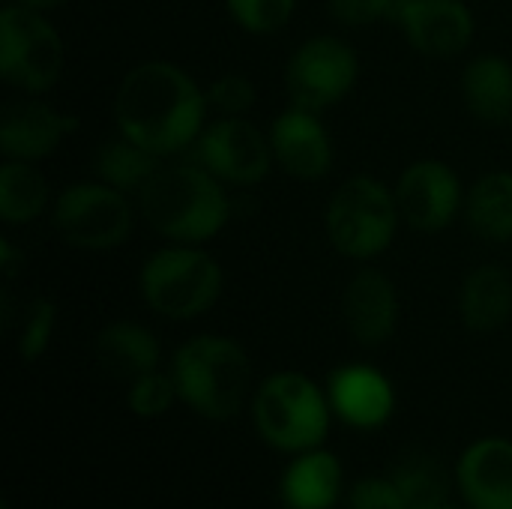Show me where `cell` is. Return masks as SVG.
I'll use <instances>...</instances> for the list:
<instances>
[{
    "label": "cell",
    "instance_id": "cell-1",
    "mask_svg": "<svg viewBox=\"0 0 512 509\" xmlns=\"http://www.w3.org/2000/svg\"><path fill=\"white\" fill-rule=\"evenodd\" d=\"M207 90L168 60H147L129 69L114 96L117 132L156 156L195 147L207 126Z\"/></svg>",
    "mask_w": 512,
    "mask_h": 509
},
{
    "label": "cell",
    "instance_id": "cell-2",
    "mask_svg": "<svg viewBox=\"0 0 512 509\" xmlns=\"http://www.w3.org/2000/svg\"><path fill=\"white\" fill-rule=\"evenodd\" d=\"M144 222L171 243H207L231 219V201L201 165H162L138 192Z\"/></svg>",
    "mask_w": 512,
    "mask_h": 509
},
{
    "label": "cell",
    "instance_id": "cell-31",
    "mask_svg": "<svg viewBox=\"0 0 512 509\" xmlns=\"http://www.w3.org/2000/svg\"><path fill=\"white\" fill-rule=\"evenodd\" d=\"M348 509H408V504L390 477H366L351 489Z\"/></svg>",
    "mask_w": 512,
    "mask_h": 509
},
{
    "label": "cell",
    "instance_id": "cell-29",
    "mask_svg": "<svg viewBox=\"0 0 512 509\" xmlns=\"http://www.w3.org/2000/svg\"><path fill=\"white\" fill-rule=\"evenodd\" d=\"M207 102L222 117H243L255 105V84L240 72H225L207 87Z\"/></svg>",
    "mask_w": 512,
    "mask_h": 509
},
{
    "label": "cell",
    "instance_id": "cell-28",
    "mask_svg": "<svg viewBox=\"0 0 512 509\" xmlns=\"http://www.w3.org/2000/svg\"><path fill=\"white\" fill-rule=\"evenodd\" d=\"M177 384L171 375L153 369L141 378H135L129 384V393H126V405L135 417H144V420H153V417H162L165 411H171V405L177 402Z\"/></svg>",
    "mask_w": 512,
    "mask_h": 509
},
{
    "label": "cell",
    "instance_id": "cell-8",
    "mask_svg": "<svg viewBox=\"0 0 512 509\" xmlns=\"http://www.w3.org/2000/svg\"><path fill=\"white\" fill-rule=\"evenodd\" d=\"M132 204L126 192L96 180L66 186L54 201L57 234L84 252H108L132 234Z\"/></svg>",
    "mask_w": 512,
    "mask_h": 509
},
{
    "label": "cell",
    "instance_id": "cell-6",
    "mask_svg": "<svg viewBox=\"0 0 512 509\" xmlns=\"http://www.w3.org/2000/svg\"><path fill=\"white\" fill-rule=\"evenodd\" d=\"M402 213L396 192L369 174L345 180L324 213L327 237L333 249L351 261H372L384 255L399 231Z\"/></svg>",
    "mask_w": 512,
    "mask_h": 509
},
{
    "label": "cell",
    "instance_id": "cell-11",
    "mask_svg": "<svg viewBox=\"0 0 512 509\" xmlns=\"http://www.w3.org/2000/svg\"><path fill=\"white\" fill-rule=\"evenodd\" d=\"M393 192L402 222L423 234L444 231L465 207L462 180L441 159H420L408 165Z\"/></svg>",
    "mask_w": 512,
    "mask_h": 509
},
{
    "label": "cell",
    "instance_id": "cell-21",
    "mask_svg": "<svg viewBox=\"0 0 512 509\" xmlns=\"http://www.w3.org/2000/svg\"><path fill=\"white\" fill-rule=\"evenodd\" d=\"M468 111L489 126L512 120V63L501 54H480L462 72Z\"/></svg>",
    "mask_w": 512,
    "mask_h": 509
},
{
    "label": "cell",
    "instance_id": "cell-4",
    "mask_svg": "<svg viewBox=\"0 0 512 509\" xmlns=\"http://www.w3.org/2000/svg\"><path fill=\"white\" fill-rule=\"evenodd\" d=\"M333 405L330 396L300 372L270 375L252 399L258 435L282 453H306L327 441Z\"/></svg>",
    "mask_w": 512,
    "mask_h": 509
},
{
    "label": "cell",
    "instance_id": "cell-7",
    "mask_svg": "<svg viewBox=\"0 0 512 509\" xmlns=\"http://www.w3.org/2000/svg\"><path fill=\"white\" fill-rule=\"evenodd\" d=\"M66 48L39 9L9 3L0 9V75L24 93H45L60 81Z\"/></svg>",
    "mask_w": 512,
    "mask_h": 509
},
{
    "label": "cell",
    "instance_id": "cell-5",
    "mask_svg": "<svg viewBox=\"0 0 512 509\" xmlns=\"http://www.w3.org/2000/svg\"><path fill=\"white\" fill-rule=\"evenodd\" d=\"M138 291L156 315L192 321L216 306L222 294V267L210 252L192 243L165 246L144 261Z\"/></svg>",
    "mask_w": 512,
    "mask_h": 509
},
{
    "label": "cell",
    "instance_id": "cell-25",
    "mask_svg": "<svg viewBox=\"0 0 512 509\" xmlns=\"http://www.w3.org/2000/svg\"><path fill=\"white\" fill-rule=\"evenodd\" d=\"M390 480L402 492L408 509H429L450 504V474L441 459L429 453H408L393 465Z\"/></svg>",
    "mask_w": 512,
    "mask_h": 509
},
{
    "label": "cell",
    "instance_id": "cell-27",
    "mask_svg": "<svg viewBox=\"0 0 512 509\" xmlns=\"http://www.w3.org/2000/svg\"><path fill=\"white\" fill-rule=\"evenodd\" d=\"M225 6H228V15L246 33L270 36V33H279L291 21L297 0H225Z\"/></svg>",
    "mask_w": 512,
    "mask_h": 509
},
{
    "label": "cell",
    "instance_id": "cell-23",
    "mask_svg": "<svg viewBox=\"0 0 512 509\" xmlns=\"http://www.w3.org/2000/svg\"><path fill=\"white\" fill-rule=\"evenodd\" d=\"M51 186L36 162L6 159L0 165V219L6 225H27L48 207Z\"/></svg>",
    "mask_w": 512,
    "mask_h": 509
},
{
    "label": "cell",
    "instance_id": "cell-15",
    "mask_svg": "<svg viewBox=\"0 0 512 509\" xmlns=\"http://www.w3.org/2000/svg\"><path fill=\"white\" fill-rule=\"evenodd\" d=\"M327 396L333 414L363 432L387 426L396 411V390L390 378L366 363H348L336 369L327 381Z\"/></svg>",
    "mask_w": 512,
    "mask_h": 509
},
{
    "label": "cell",
    "instance_id": "cell-24",
    "mask_svg": "<svg viewBox=\"0 0 512 509\" xmlns=\"http://www.w3.org/2000/svg\"><path fill=\"white\" fill-rule=\"evenodd\" d=\"M93 168H96V180H102L126 195L129 192L138 195L147 186V180L162 168V156L144 150L141 144L129 141L126 135H117L96 150Z\"/></svg>",
    "mask_w": 512,
    "mask_h": 509
},
{
    "label": "cell",
    "instance_id": "cell-26",
    "mask_svg": "<svg viewBox=\"0 0 512 509\" xmlns=\"http://www.w3.org/2000/svg\"><path fill=\"white\" fill-rule=\"evenodd\" d=\"M54 324H57V309L48 297L33 294L21 306L18 318H15V351L24 363H36L48 351Z\"/></svg>",
    "mask_w": 512,
    "mask_h": 509
},
{
    "label": "cell",
    "instance_id": "cell-12",
    "mask_svg": "<svg viewBox=\"0 0 512 509\" xmlns=\"http://www.w3.org/2000/svg\"><path fill=\"white\" fill-rule=\"evenodd\" d=\"M393 21L408 45L432 60H450L474 42V12L465 0H399Z\"/></svg>",
    "mask_w": 512,
    "mask_h": 509
},
{
    "label": "cell",
    "instance_id": "cell-17",
    "mask_svg": "<svg viewBox=\"0 0 512 509\" xmlns=\"http://www.w3.org/2000/svg\"><path fill=\"white\" fill-rule=\"evenodd\" d=\"M456 483L471 509H512V441L480 438L456 468Z\"/></svg>",
    "mask_w": 512,
    "mask_h": 509
},
{
    "label": "cell",
    "instance_id": "cell-35",
    "mask_svg": "<svg viewBox=\"0 0 512 509\" xmlns=\"http://www.w3.org/2000/svg\"><path fill=\"white\" fill-rule=\"evenodd\" d=\"M429 509H456V507H450V504H441V507H429Z\"/></svg>",
    "mask_w": 512,
    "mask_h": 509
},
{
    "label": "cell",
    "instance_id": "cell-16",
    "mask_svg": "<svg viewBox=\"0 0 512 509\" xmlns=\"http://www.w3.org/2000/svg\"><path fill=\"white\" fill-rule=\"evenodd\" d=\"M342 315L348 324V333L366 345L378 348L384 345L399 324V294L387 273L375 267H363L351 276L342 294Z\"/></svg>",
    "mask_w": 512,
    "mask_h": 509
},
{
    "label": "cell",
    "instance_id": "cell-14",
    "mask_svg": "<svg viewBox=\"0 0 512 509\" xmlns=\"http://www.w3.org/2000/svg\"><path fill=\"white\" fill-rule=\"evenodd\" d=\"M273 159L297 180H321L333 168V141L318 111L291 105L270 123Z\"/></svg>",
    "mask_w": 512,
    "mask_h": 509
},
{
    "label": "cell",
    "instance_id": "cell-20",
    "mask_svg": "<svg viewBox=\"0 0 512 509\" xmlns=\"http://www.w3.org/2000/svg\"><path fill=\"white\" fill-rule=\"evenodd\" d=\"M462 324L471 333H495L512 318V276L501 264L474 267L459 291Z\"/></svg>",
    "mask_w": 512,
    "mask_h": 509
},
{
    "label": "cell",
    "instance_id": "cell-34",
    "mask_svg": "<svg viewBox=\"0 0 512 509\" xmlns=\"http://www.w3.org/2000/svg\"><path fill=\"white\" fill-rule=\"evenodd\" d=\"M0 509H12V507H9V501H6V498L0 501Z\"/></svg>",
    "mask_w": 512,
    "mask_h": 509
},
{
    "label": "cell",
    "instance_id": "cell-22",
    "mask_svg": "<svg viewBox=\"0 0 512 509\" xmlns=\"http://www.w3.org/2000/svg\"><path fill=\"white\" fill-rule=\"evenodd\" d=\"M468 228L486 243L512 240V171L483 174L465 195Z\"/></svg>",
    "mask_w": 512,
    "mask_h": 509
},
{
    "label": "cell",
    "instance_id": "cell-32",
    "mask_svg": "<svg viewBox=\"0 0 512 509\" xmlns=\"http://www.w3.org/2000/svg\"><path fill=\"white\" fill-rule=\"evenodd\" d=\"M18 261H21V252L9 240H0V267H3L6 279H12L18 273Z\"/></svg>",
    "mask_w": 512,
    "mask_h": 509
},
{
    "label": "cell",
    "instance_id": "cell-13",
    "mask_svg": "<svg viewBox=\"0 0 512 509\" xmlns=\"http://www.w3.org/2000/svg\"><path fill=\"white\" fill-rule=\"evenodd\" d=\"M75 129L78 117L39 99H15L0 111V153L18 162H39Z\"/></svg>",
    "mask_w": 512,
    "mask_h": 509
},
{
    "label": "cell",
    "instance_id": "cell-10",
    "mask_svg": "<svg viewBox=\"0 0 512 509\" xmlns=\"http://www.w3.org/2000/svg\"><path fill=\"white\" fill-rule=\"evenodd\" d=\"M195 162L231 186H255L270 174L273 147L246 117H219L195 141Z\"/></svg>",
    "mask_w": 512,
    "mask_h": 509
},
{
    "label": "cell",
    "instance_id": "cell-3",
    "mask_svg": "<svg viewBox=\"0 0 512 509\" xmlns=\"http://www.w3.org/2000/svg\"><path fill=\"white\" fill-rule=\"evenodd\" d=\"M171 378L186 408L204 420L225 423L240 414L249 396L252 363L243 345L228 336H195L174 351Z\"/></svg>",
    "mask_w": 512,
    "mask_h": 509
},
{
    "label": "cell",
    "instance_id": "cell-30",
    "mask_svg": "<svg viewBox=\"0 0 512 509\" xmlns=\"http://www.w3.org/2000/svg\"><path fill=\"white\" fill-rule=\"evenodd\" d=\"M330 15L345 27H369L381 18H393L399 0H327Z\"/></svg>",
    "mask_w": 512,
    "mask_h": 509
},
{
    "label": "cell",
    "instance_id": "cell-18",
    "mask_svg": "<svg viewBox=\"0 0 512 509\" xmlns=\"http://www.w3.org/2000/svg\"><path fill=\"white\" fill-rule=\"evenodd\" d=\"M279 495L288 509H333L342 498V462L330 450H306L285 468Z\"/></svg>",
    "mask_w": 512,
    "mask_h": 509
},
{
    "label": "cell",
    "instance_id": "cell-9",
    "mask_svg": "<svg viewBox=\"0 0 512 509\" xmlns=\"http://www.w3.org/2000/svg\"><path fill=\"white\" fill-rule=\"evenodd\" d=\"M360 78L357 51L339 36H312L294 48L285 63V90L291 105L306 111H324L342 102Z\"/></svg>",
    "mask_w": 512,
    "mask_h": 509
},
{
    "label": "cell",
    "instance_id": "cell-33",
    "mask_svg": "<svg viewBox=\"0 0 512 509\" xmlns=\"http://www.w3.org/2000/svg\"><path fill=\"white\" fill-rule=\"evenodd\" d=\"M12 3H21L27 9H39V12H51V9L63 6L66 0H12Z\"/></svg>",
    "mask_w": 512,
    "mask_h": 509
},
{
    "label": "cell",
    "instance_id": "cell-19",
    "mask_svg": "<svg viewBox=\"0 0 512 509\" xmlns=\"http://www.w3.org/2000/svg\"><path fill=\"white\" fill-rule=\"evenodd\" d=\"M93 351H96V363L111 378L129 381V384L159 369V357H162L159 339L135 321H114L102 327Z\"/></svg>",
    "mask_w": 512,
    "mask_h": 509
}]
</instances>
